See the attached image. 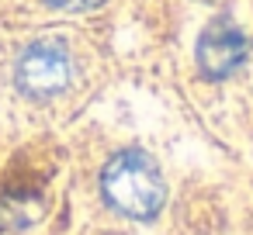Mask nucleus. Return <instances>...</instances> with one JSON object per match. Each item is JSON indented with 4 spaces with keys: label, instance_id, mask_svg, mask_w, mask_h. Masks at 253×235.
<instances>
[{
    "label": "nucleus",
    "instance_id": "f257e3e1",
    "mask_svg": "<svg viewBox=\"0 0 253 235\" xmlns=\"http://www.w3.org/2000/svg\"><path fill=\"white\" fill-rule=\"evenodd\" d=\"M104 197L111 207H118L128 218H153L163 207L167 187L156 169V163L146 152H122L104 166L101 176Z\"/></svg>",
    "mask_w": 253,
    "mask_h": 235
},
{
    "label": "nucleus",
    "instance_id": "f03ea898",
    "mask_svg": "<svg viewBox=\"0 0 253 235\" xmlns=\"http://www.w3.org/2000/svg\"><path fill=\"white\" fill-rule=\"evenodd\" d=\"M73 63L66 45L59 42H35L21 59H18V87L28 97H52L70 87Z\"/></svg>",
    "mask_w": 253,
    "mask_h": 235
},
{
    "label": "nucleus",
    "instance_id": "7ed1b4c3",
    "mask_svg": "<svg viewBox=\"0 0 253 235\" xmlns=\"http://www.w3.org/2000/svg\"><path fill=\"white\" fill-rule=\"evenodd\" d=\"M246 59V38L229 18H215L198 38V66L205 76L222 80Z\"/></svg>",
    "mask_w": 253,
    "mask_h": 235
},
{
    "label": "nucleus",
    "instance_id": "20e7f679",
    "mask_svg": "<svg viewBox=\"0 0 253 235\" xmlns=\"http://www.w3.org/2000/svg\"><path fill=\"white\" fill-rule=\"evenodd\" d=\"M56 7H66V11H80V7H94L101 0H52Z\"/></svg>",
    "mask_w": 253,
    "mask_h": 235
}]
</instances>
